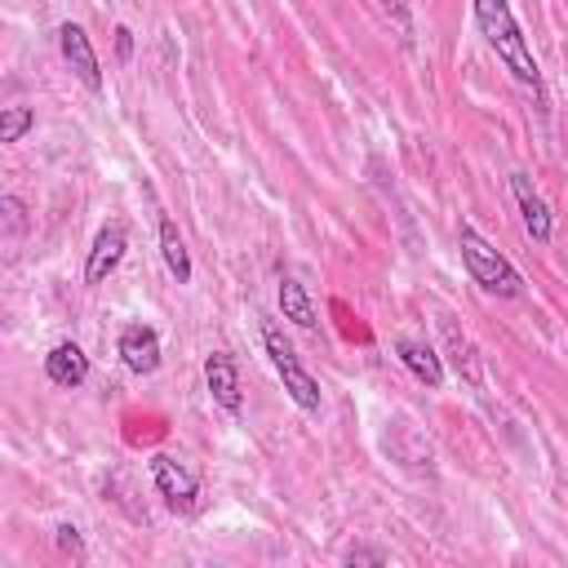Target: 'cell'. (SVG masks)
Wrapping results in <instances>:
<instances>
[{"label":"cell","instance_id":"cell-19","mask_svg":"<svg viewBox=\"0 0 568 568\" xmlns=\"http://www.w3.org/2000/svg\"><path fill=\"white\" fill-rule=\"evenodd\" d=\"M111 36H115V58H120V62H129V58H133V31L120 22Z\"/></svg>","mask_w":568,"mask_h":568},{"label":"cell","instance_id":"cell-6","mask_svg":"<svg viewBox=\"0 0 568 568\" xmlns=\"http://www.w3.org/2000/svg\"><path fill=\"white\" fill-rule=\"evenodd\" d=\"M124 253H129V226L124 222H102L93 244H89V253H84V284L98 288L106 275H115Z\"/></svg>","mask_w":568,"mask_h":568},{"label":"cell","instance_id":"cell-11","mask_svg":"<svg viewBox=\"0 0 568 568\" xmlns=\"http://www.w3.org/2000/svg\"><path fill=\"white\" fill-rule=\"evenodd\" d=\"M44 377L58 386V390H75L89 382V355L75 346V342H58L49 355H44Z\"/></svg>","mask_w":568,"mask_h":568},{"label":"cell","instance_id":"cell-15","mask_svg":"<svg viewBox=\"0 0 568 568\" xmlns=\"http://www.w3.org/2000/svg\"><path fill=\"white\" fill-rule=\"evenodd\" d=\"M31 129H36V111L31 106L13 102V106L0 111V142H22Z\"/></svg>","mask_w":568,"mask_h":568},{"label":"cell","instance_id":"cell-13","mask_svg":"<svg viewBox=\"0 0 568 568\" xmlns=\"http://www.w3.org/2000/svg\"><path fill=\"white\" fill-rule=\"evenodd\" d=\"M275 302H280V315H284L288 324H297V328H315V324H320L306 284H297L293 275H280V284H275Z\"/></svg>","mask_w":568,"mask_h":568},{"label":"cell","instance_id":"cell-12","mask_svg":"<svg viewBox=\"0 0 568 568\" xmlns=\"http://www.w3.org/2000/svg\"><path fill=\"white\" fill-rule=\"evenodd\" d=\"M160 257H164V266H169V275L178 284H191V275H195L191 248H186V240H182V231H178V222L169 213H160Z\"/></svg>","mask_w":568,"mask_h":568},{"label":"cell","instance_id":"cell-8","mask_svg":"<svg viewBox=\"0 0 568 568\" xmlns=\"http://www.w3.org/2000/svg\"><path fill=\"white\" fill-rule=\"evenodd\" d=\"M510 195H515V209H519V222H524V235L532 240V244H550V235H555V213H550V204L541 200V191L532 186V178L528 173H510Z\"/></svg>","mask_w":568,"mask_h":568},{"label":"cell","instance_id":"cell-1","mask_svg":"<svg viewBox=\"0 0 568 568\" xmlns=\"http://www.w3.org/2000/svg\"><path fill=\"white\" fill-rule=\"evenodd\" d=\"M470 13H475V27H479L484 44L506 67V75L537 102V111H546V80H541V67L532 58V44H528L510 0H470Z\"/></svg>","mask_w":568,"mask_h":568},{"label":"cell","instance_id":"cell-16","mask_svg":"<svg viewBox=\"0 0 568 568\" xmlns=\"http://www.w3.org/2000/svg\"><path fill=\"white\" fill-rule=\"evenodd\" d=\"M377 4L386 9V18H395L399 40H404V44H413V9H408V0H377Z\"/></svg>","mask_w":568,"mask_h":568},{"label":"cell","instance_id":"cell-10","mask_svg":"<svg viewBox=\"0 0 568 568\" xmlns=\"http://www.w3.org/2000/svg\"><path fill=\"white\" fill-rule=\"evenodd\" d=\"M390 351H395V359H399V364H404L422 386H430V390H439V386H444V355H439L430 342L399 333V337L390 342Z\"/></svg>","mask_w":568,"mask_h":568},{"label":"cell","instance_id":"cell-2","mask_svg":"<svg viewBox=\"0 0 568 568\" xmlns=\"http://www.w3.org/2000/svg\"><path fill=\"white\" fill-rule=\"evenodd\" d=\"M457 248H462L466 275H470L484 293H493V297H524V293H528L519 266H515L501 248H493V240H488L479 226L462 222V226H457Z\"/></svg>","mask_w":568,"mask_h":568},{"label":"cell","instance_id":"cell-14","mask_svg":"<svg viewBox=\"0 0 568 568\" xmlns=\"http://www.w3.org/2000/svg\"><path fill=\"white\" fill-rule=\"evenodd\" d=\"M439 333H444V346H448V359H453V368L470 382V386H479L484 382V373H479V355H475V342L466 337V333H457L453 328V320H439Z\"/></svg>","mask_w":568,"mask_h":568},{"label":"cell","instance_id":"cell-17","mask_svg":"<svg viewBox=\"0 0 568 568\" xmlns=\"http://www.w3.org/2000/svg\"><path fill=\"white\" fill-rule=\"evenodd\" d=\"M53 541H58L67 555H75V559H89V550H84V537H80V528H75V524H58Z\"/></svg>","mask_w":568,"mask_h":568},{"label":"cell","instance_id":"cell-18","mask_svg":"<svg viewBox=\"0 0 568 568\" xmlns=\"http://www.w3.org/2000/svg\"><path fill=\"white\" fill-rule=\"evenodd\" d=\"M390 559V550H382V546H346L342 550V564H386Z\"/></svg>","mask_w":568,"mask_h":568},{"label":"cell","instance_id":"cell-20","mask_svg":"<svg viewBox=\"0 0 568 568\" xmlns=\"http://www.w3.org/2000/svg\"><path fill=\"white\" fill-rule=\"evenodd\" d=\"M0 209H4V217H9V231H22V200H18V195H4Z\"/></svg>","mask_w":568,"mask_h":568},{"label":"cell","instance_id":"cell-5","mask_svg":"<svg viewBox=\"0 0 568 568\" xmlns=\"http://www.w3.org/2000/svg\"><path fill=\"white\" fill-rule=\"evenodd\" d=\"M58 53L62 62L75 71V80L89 89V93H102V62H98V49L89 40V31L80 22H58Z\"/></svg>","mask_w":568,"mask_h":568},{"label":"cell","instance_id":"cell-4","mask_svg":"<svg viewBox=\"0 0 568 568\" xmlns=\"http://www.w3.org/2000/svg\"><path fill=\"white\" fill-rule=\"evenodd\" d=\"M151 484H155V493L164 497V506L178 510V515H191L195 501H200V475H195L186 462L169 457V453H155V457H151Z\"/></svg>","mask_w":568,"mask_h":568},{"label":"cell","instance_id":"cell-3","mask_svg":"<svg viewBox=\"0 0 568 568\" xmlns=\"http://www.w3.org/2000/svg\"><path fill=\"white\" fill-rule=\"evenodd\" d=\"M262 351H266V359H271L275 377L284 382L288 399H293L302 413H320V408H324V390H320L315 373L302 364L297 346L284 337V328H280L275 320H262Z\"/></svg>","mask_w":568,"mask_h":568},{"label":"cell","instance_id":"cell-7","mask_svg":"<svg viewBox=\"0 0 568 568\" xmlns=\"http://www.w3.org/2000/svg\"><path fill=\"white\" fill-rule=\"evenodd\" d=\"M115 355H120V364H124L129 373H138V377H151V373L160 368V355H164V346H160V333H155L151 324H142V320H129V324L120 328V337H115Z\"/></svg>","mask_w":568,"mask_h":568},{"label":"cell","instance_id":"cell-9","mask_svg":"<svg viewBox=\"0 0 568 568\" xmlns=\"http://www.w3.org/2000/svg\"><path fill=\"white\" fill-rule=\"evenodd\" d=\"M204 386L213 395V404L231 417H240L244 408V386H240V364L231 351H209L204 355Z\"/></svg>","mask_w":568,"mask_h":568}]
</instances>
